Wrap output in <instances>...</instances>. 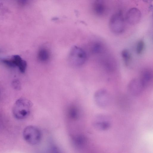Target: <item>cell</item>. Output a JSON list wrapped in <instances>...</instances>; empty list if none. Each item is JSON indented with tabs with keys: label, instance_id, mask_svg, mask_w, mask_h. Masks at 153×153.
Instances as JSON below:
<instances>
[{
	"label": "cell",
	"instance_id": "cell-15",
	"mask_svg": "<svg viewBox=\"0 0 153 153\" xmlns=\"http://www.w3.org/2000/svg\"><path fill=\"white\" fill-rule=\"evenodd\" d=\"M68 113L70 117L73 119L77 118L78 117V110L74 107H71L70 108Z\"/></svg>",
	"mask_w": 153,
	"mask_h": 153
},
{
	"label": "cell",
	"instance_id": "cell-18",
	"mask_svg": "<svg viewBox=\"0 0 153 153\" xmlns=\"http://www.w3.org/2000/svg\"><path fill=\"white\" fill-rule=\"evenodd\" d=\"M12 86L13 88L16 90H19L20 89L21 87V84L20 81L17 79L13 81L12 82Z\"/></svg>",
	"mask_w": 153,
	"mask_h": 153
},
{
	"label": "cell",
	"instance_id": "cell-12",
	"mask_svg": "<svg viewBox=\"0 0 153 153\" xmlns=\"http://www.w3.org/2000/svg\"><path fill=\"white\" fill-rule=\"evenodd\" d=\"M107 117L104 115H100L97 117L98 120L96 122L95 125L98 127L102 128H105L108 127L109 123L107 120Z\"/></svg>",
	"mask_w": 153,
	"mask_h": 153
},
{
	"label": "cell",
	"instance_id": "cell-17",
	"mask_svg": "<svg viewBox=\"0 0 153 153\" xmlns=\"http://www.w3.org/2000/svg\"><path fill=\"white\" fill-rule=\"evenodd\" d=\"M74 143L77 146L81 145L83 142V138L81 136H77L74 139Z\"/></svg>",
	"mask_w": 153,
	"mask_h": 153
},
{
	"label": "cell",
	"instance_id": "cell-13",
	"mask_svg": "<svg viewBox=\"0 0 153 153\" xmlns=\"http://www.w3.org/2000/svg\"><path fill=\"white\" fill-rule=\"evenodd\" d=\"M122 57L125 64L128 65L131 58V56L129 52L127 49H124L121 52Z\"/></svg>",
	"mask_w": 153,
	"mask_h": 153
},
{
	"label": "cell",
	"instance_id": "cell-14",
	"mask_svg": "<svg viewBox=\"0 0 153 153\" xmlns=\"http://www.w3.org/2000/svg\"><path fill=\"white\" fill-rule=\"evenodd\" d=\"M103 50V46L100 43H95L92 48V51L95 53H101Z\"/></svg>",
	"mask_w": 153,
	"mask_h": 153
},
{
	"label": "cell",
	"instance_id": "cell-6",
	"mask_svg": "<svg viewBox=\"0 0 153 153\" xmlns=\"http://www.w3.org/2000/svg\"><path fill=\"white\" fill-rule=\"evenodd\" d=\"M145 86L139 78H135L129 82L128 86L129 93L134 96L140 94Z\"/></svg>",
	"mask_w": 153,
	"mask_h": 153
},
{
	"label": "cell",
	"instance_id": "cell-19",
	"mask_svg": "<svg viewBox=\"0 0 153 153\" xmlns=\"http://www.w3.org/2000/svg\"><path fill=\"white\" fill-rule=\"evenodd\" d=\"M51 153H60L58 150L56 148H53Z\"/></svg>",
	"mask_w": 153,
	"mask_h": 153
},
{
	"label": "cell",
	"instance_id": "cell-8",
	"mask_svg": "<svg viewBox=\"0 0 153 153\" xmlns=\"http://www.w3.org/2000/svg\"><path fill=\"white\" fill-rule=\"evenodd\" d=\"M93 9L94 13L99 16L104 15L107 11L105 3L102 0H96L93 3Z\"/></svg>",
	"mask_w": 153,
	"mask_h": 153
},
{
	"label": "cell",
	"instance_id": "cell-2",
	"mask_svg": "<svg viewBox=\"0 0 153 153\" xmlns=\"http://www.w3.org/2000/svg\"><path fill=\"white\" fill-rule=\"evenodd\" d=\"M23 136L25 140L28 143L35 145L39 143L42 137L40 130L34 126H29L24 129Z\"/></svg>",
	"mask_w": 153,
	"mask_h": 153
},
{
	"label": "cell",
	"instance_id": "cell-16",
	"mask_svg": "<svg viewBox=\"0 0 153 153\" xmlns=\"http://www.w3.org/2000/svg\"><path fill=\"white\" fill-rule=\"evenodd\" d=\"M145 46L143 40H141L138 42L136 46V51L138 54H141L143 52Z\"/></svg>",
	"mask_w": 153,
	"mask_h": 153
},
{
	"label": "cell",
	"instance_id": "cell-11",
	"mask_svg": "<svg viewBox=\"0 0 153 153\" xmlns=\"http://www.w3.org/2000/svg\"><path fill=\"white\" fill-rule=\"evenodd\" d=\"M38 59L42 62L48 61L50 57V54L48 51L45 48H42L39 49L38 53Z\"/></svg>",
	"mask_w": 153,
	"mask_h": 153
},
{
	"label": "cell",
	"instance_id": "cell-4",
	"mask_svg": "<svg viewBox=\"0 0 153 153\" xmlns=\"http://www.w3.org/2000/svg\"><path fill=\"white\" fill-rule=\"evenodd\" d=\"M86 59L85 51L81 48L74 46L71 49L69 55V60L73 65L80 66L83 64Z\"/></svg>",
	"mask_w": 153,
	"mask_h": 153
},
{
	"label": "cell",
	"instance_id": "cell-10",
	"mask_svg": "<svg viewBox=\"0 0 153 153\" xmlns=\"http://www.w3.org/2000/svg\"><path fill=\"white\" fill-rule=\"evenodd\" d=\"M152 78V74L151 71L148 69L144 70L141 74L140 78L145 87L150 82Z\"/></svg>",
	"mask_w": 153,
	"mask_h": 153
},
{
	"label": "cell",
	"instance_id": "cell-9",
	"mask_svg": "<svg viewBox=\"0 0 153 153\" xmlns=\"http://www.w3.org/2000/svg\"><path fill=\"white\" fill-rule=\"evenodd\" d=\"M14 67L17 66L20 71L22 73L25 72L27 66V63L25 61L22 59L18 55L13 56L10 59Z\"/></svg>",
	"mask_w": 153,
	"mask_h": 153
},
{
	"label": "cell",
	"instance_id": "cell-7",
	"mask_svg": "<svg viewBox=\"0 0 153 153\" xmlns=\"http://www.w3.org/2000/svg\"><path fill=\"white\" fill-rule=\"evenodd\" d=\"M141 15L140 11L138 9L132 8L127 11L126 15V20L130 24L135 25L140 21Z\"/></svg>",
	"mask_w": 153,
	"mask_h": 153
},
{
	"label": "cell",
	"instance_id": "cell-1",
	"mask_svg": "<svg viewBox=\"0 0 153 153\" xmlns=\"http://www.w3.org/2000/svg\"><path fill=\"white\" fill-rule=\"evenodd\" d=\"M32 103L28 100L20 98L14 103L13 108V113L16 118L23 119L29 114L32 107Z\"/></svg>",
	"mask_w": 153,
	"mask_h": 153
},
{
	"label": "cell",
	"instance_id": "cell-5",
	"mask_svg": "<svg viewBox=\"0 0 153 153\" xmlns=\"http://www.w3.org/2000/svg\"><path fill=\"white\" fill-rule=\"evenodd\" d=\"M94 99L95 103L98 106L101 108H105L109 104L110 96L106 90L100 89L95 92Z\"/></svg>",
	"mask_w": 153,
	"mask_h": 153
},
{
	"label": "cell",
	"instance_id": "cell-3",
	"mask_svg": "<svg viewBox=\"0 0 153 153\" xmlns=\"http://www.w3.org/2000/svg\"><path fill=\"white\" fill-rule=\"evenodd\" d=\"M124 19L121 11L114 13L111 16L109 21L110 30L115 33H122L125 27Z\"/></svg>",
	"mask_w": 153,
	"mask_h": 153
}]
</instances>
